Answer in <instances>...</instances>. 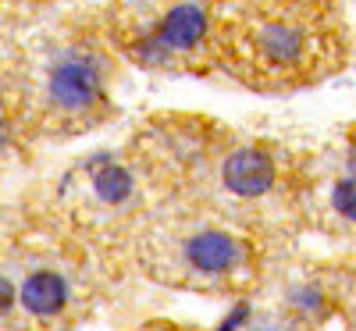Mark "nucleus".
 Segmentation results:
<instances>
[{
    "label": "nucleus",
    "instance_id": "7",
    "mask_svg": "<svg viewBox=\"0 0 356 331\" xmlns=\"http://www.w3.org/2000/svg\"><path fill=\"white\" fill-rule=\"evenodd\" d=\"M132 189H136V178L125 164H104V168L93 171V193L111 207L125 203L132 196Z\"/></svg>",
    "mask_w": 356,
    "mask_h": 331
},
{
    "label": "nucleus",
    "instance_id": "10",
    "mask_svg": "<svg viewBox=\"0 0 356 331\" xmlns=\"http://www.w3.org/2000/svg\"><path fill=\"white\" fill-rule=\"evenodd\" d=\"M250 321V307L246 303H239V307H235L232 314H228V321L225 324H218V331H235V328H243Z\"/></svg>",
    "mask_w": 356,
    "mask_h": 331
},
{
    "label": "nucleus",
    "instance_id": "5",
    "mask_svg": "<svg viewBox=\"0 0 356 331\" xmlns=\"http://www.w3.org/2000/svg\"><path fill=\"white\" fill-rule=\"evenodd\" d=\"M221 178H225L228 193L243 196V200H257V196L275 189L278 168H275V161L267 157L264 150L243 146V150H235V154H228V161L221 168Z\"/></svg>",
    "mask_w": 356,
    "mask_h": 331
},
{
    "label": "nucleus",
    "instance_id": "4",
    "mask_svg": "<svg viewBox=\"0 0 356 331\" xmlns=\"http://www.w3.org/2000/svg\"><path fill=\"white\" fill-rule=\"evenodd\" d=\"M211 11L203 8V0H171L164 8V15L154 22V33L164 40V47L178 57V54H189L200 50L203 40L211 36Z\"/></svg>",
    "mask_w": 356,
    "mask_h": 331
},
{
    "label": "nucleus",
    "instance_id": "8",
    "mask_svg": "<svg viewBox=\"0 0 356 331\" xmlns=\"http://www.w3.org/2000/svg\"><path fill=\"white\" fill-rule=\"evenodd\" d=\"M332 207L339 210L346 221H356V175H346V178H339V182H335Z\"/></svg>",
    "mask_w": 356,
    "mask_h": 331
},
{
    "label": "nucleus",
    "instance_id": "1",
    "mask_svg": "<svg viewBox=\"0 0 356 331\" xmlns=\"http://www.w3.org/2000/svg\"><path fill=\"white\" fill-rule=\"evenodd\" d=\"M342 57L335 0H246L228 29V65L253 86H303Z\"/></svg>",
    "mask_w": 356,
    "mask_h": 331
},
{
    "label": "nucleus",
    "instance_id": "11",
    "mask_svg": "<svg viewBox=\"0 0 356 331\" xmlns=\"http://www.w3.org/2000/svg\"><path fill=\"white\" fill-rule=\"evenodd\" d=\"M11 307H15V285L0 275V317H8Z\"/></svg>",
    "mask_w": 356,
    "mask_h": 331
},
{
    "label": "nucleus",
    "instance_id": "9",
    "mask_svg": "<svg viewBox=\"0 0 356 331\" xmlns=\"http://www.w3.org/2000/svg\"><path fill=\"white\" fill-rule=\"evenodd\" d=\"M289 303H292V310H300V314H321L324 310V292L314 282H303V285H296L289 292Z\"/></svg>",
    "mask_w": 356,
    "mask_h": 331
},
{
    "label": "nucleus",
    "instance_id": "13",
    "mask_svg": "<svg viewBox=\"0 0 356 331\" xmlns=\"http://www.w3.org/2000/svg\"><path fill=\"white\" fill-rule=\"evenodd\" d=\"M4 139H8V132H4V125H0V146H4Z\"/></svg>",
    "mask_w": 356,
    "mask_h": 331
},
{
    "label": "nucleus",
    "instance_id": "12",
    "mask_svg": "<svg viewBox=\"0 0 356 331\" xmlns=\"http://www.w3.org/2000/svg\"><path fill=\"white\" fill-rule=\"evenodd\" d=\"M346 161H349V175H356V143L349 146V157Z\"/></svg>",
    "mask_w": 356,
    "mask_h": 331
},
{
    "label": "nucleus",
    "instance_id": "2",
    "mask_svg": "<svg viewBox=\"0 0 356 331\" xmlns=\"http://www.w3.org/2000/svg\"><path fill=\"white\" fill-rule=\"evenodd\" d=\"M104 100V57L93 50H65L47 68V104L57 114H89Z\"/></svg>",
    "mask_w": 356,
    "mask_h": 331
},
{
    "label": "nucleus",
    "instance_id": "3",
    "mask_svg": "<svg viewBox=\"0 0 356 331\" xmlns=\"http://www.w3.org/2000/svg\"><path fill=\"white\" fill-rule=\"evenodd\" d=\"M178 253L196 278H228L246 260V246L221 228H196Z\"/></svg>",
    "mask_w": 356,
    "mask_h": 331
},
{
    "label": "nucleus",
    "instance_id": "6",
    "mask_svg": "<svg viewBox=\"0 0 356 331\" xmlns=\"http://www.w3.org/2000/svg\"><path fill=\"white\" fill-rule=\"evenodd\" d=\"M68 303V285L54 271H36L22 282V307L36 317H54Z\"/></svg>",
    "mask_w": 356,
    "mask_h": 331
}]
</instances>
